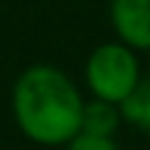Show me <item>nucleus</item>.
<instances>
[{
    "label": "nucleus",
    "mask_w": 150,
    "mask_h": 150,
    "mask_svg": "<svg viewBox=\"0 0 150 150\" xmlns=\"http://www.w3.org/2000/svg\"><path fill=\"white\" fill-rule=\"evenodd\" d=\"M139 78V61L134 56V47H128L125 42H106L86 59V83L92 95L117 106L134 92Z\"/></svg>",
    "instance_id": "obj_2"
},
{
    "label": "nucleus",
    "mask_w": 150,
    "mask_h": 150,
    "mask_svg": "<svg viewBox=\"0 0 150 150\" xmlns=\"http://www.w3.org/2000/svg\"><path fill=\"white\" fill-rule=\"evenodd\" d=\"M120 120H122L120 106L111 100H103V97H95L81 108V131H86V134L114 136V131L120 128Z\"/></svg>",
    "instance_id": "obj_4"
},
{
    "label": "nucleus",
    "mask_w": 150,
    "mask_h": 150,
    "mask_svg": "<svg viewBox=\"0 0 150 150\" xmlns=\"http://www.w3.org/2000/svg\"><path fill=\"white\" fill-rule=\"evenodd\" d=\"M108 14L120 42L134 50H150V0H111Z\"/></svg>",
    "instance_id": "obj_3"
},
{
    "label": "nucleus",
    "mask_w": 150,
    "mask_h": 150,
    "mask_svg": "<svg viewBox=\"0 0 150 150\" xmlns=\"http://www.w3.org/2000/svg\"><path fill=\"white\" fill-rule=\"evenodd\" d=\"M120 114L134 128L150 134V78H139L134 92L120 103Z\"/></svg>",
    "instance_id": "obj_5"
},
{
    "label": "nucleus",
    "mask_w": 150,
    "mask_h": 150,
    "mask_svg": "<svg viewBox=\"0 0 150 150\" xmlns=\"http://www.w3.org/2000/svg\"><path fill=\"white\" fill-rule=\"evenodd\" d=\"M67 150H120L114 136H100V134H86V131H78L70 142H67Z\"/></svg>",
    "instance_id": "obj_6"
},
{
    "label": "nucleus",
    "mask_w": 150,
    "mask_h": 150,
    "mask_svg": "<svg viewBox=\"0 0 150 150\" xmlns=\"http://www.w3.org/2000/svg\"><path fill=\"white\" fill-rule=\"evenodd\" d=\"M81 97L70 75L50 64H33L11 89L14 122L31 142L45 147L67 145L81 131Z\"/></svg>",
    "instance_id": "obj_1"
}]
</instances>
